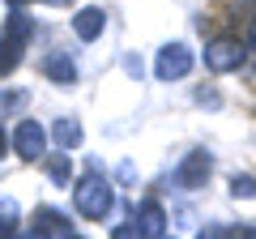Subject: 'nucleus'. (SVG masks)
<instances>
[{"label": "nucleus", "mask_w": 256, "mask_h": 239, "mask_svg": "<svg viewBox=\"0 0 256 239\" xmlns=\"http://www.w3.org/2000/svg\"><path fill=\"white\" fill-rule=\"evenodd\" d=\"M73 205H77V214H82V218L102 222L111 210H116V188H111L107 175L90 171V175H82V180H77V188H73Z\"/></svg>", "instance_id": "f257e3e1"}, {"label": "nucleus", "mask_w": 256, "mask_h": 239, "mask_svg": "<svg viewBox=\"0 0 256 239\" xmlns=\"http://www.w3.org/2000/svg\"><path fill=\"white\" fill-rule=\"evenodd\" d=\"M47 175H52L56 184H68V175H73V166H68V154L52 158V166H47Z\"/></svg>", "instance_id": "ddd939ff"}, {"label": "nucleus", "mask_w": 256, "mask_h": 239, "mask_svg": "<svg viewBox=\"0 0 256 239\" xmlns=\"http://www.w3.org/2000/svg\"><path fill=\"white\" fill-rule=\"evenodd\" d=\"M13 150H18V158H26V162H38V158L47 154V128L38 120H22L18 132H13Z\"/></svg>", "instance_id": "39448f33"}, {"label": "nucleus", "mask_w": 256, "mask_h": 239, "mask_svg": "<svg viewBox=\"0 0 256 239\" xmlns=\"http://www.w3.org/2000/svg\"><path fill=\"white\" fill-rule=\"evenodd\" d=\"M201 239H239V230H226V226H205Z\"/></svg>", "instance_id": "dca6fc26"}, {"label": "nucleus", "mask_w": 256, "mask_h": 239, "mask_svg": "<svg viewBox=\"0 0 256 239\" xmlns=\"http://www.w3.org/2000/svg\"><path fill=\"white\" fill-rule=\"evenodd\" d=\"M52 137L60 141L64 150H73V146H82V124H77V120H56Z\"/></svg>", "instance_id": "9b49d317"}, {"label": "nucleus", "mask_w": 256, "mask_h": 239, "mask_svg": "<svg viewBox=\"0 0 256 239\" xmlns=\"http://www.w3.org/2000/svg\"><path fill=\"white\" fill-rule=\"evenodd\" d=\"M64 235H68V222H64L56 210H38L34 226H30L26 235H18V239H64Z\"/></svg>", "instance_id": "6e6552de"}, {"label": "nucleus", "mask_w": 256, "mask_h": 239, "mask_svg": "<svg viewBox=\"0 0 256 239\" xmlns=\"http://www.w3.org/2000/svg\"><path fill=\"white\" fill-rule=\"evenodd\" d=\"M0 239H18V205L13 201L0 205Z\"/></svg>", "instance_id": "f8f14e48"}, {"label": "nucleus", "mask_w": 256, "mask_h": 239, "mask_svg": "<svg viewBox=\"0 0 256 239\" xmlns=\"http://www.w3.org/2000/svg\"><path fill=\"white\" fill-rule=\"evenodd\" d=\"M4 146H9V137H4V128H0V154H4Z\"/></svg>", "instance_id": "a211bd4d"}, {"label": "nucleus", "mask_w": 256, "mask_h": 239, "mask_svg": "<svg viewBox=\"0 0 256 239\" xmlns=\"http://www.w3.org/2000/svg\"><path fill=\"white\" fill-rule=\"evenodd\" d=\"M248 60V47L239 34H218L205 43V68L210 73H239Z\"/></svg>", "instance_id": "7ed1b4c3"}, {"label": "nucleus", "mask_w": 256, "mask_h": 239, "mask_svg": "<svg viewBox=\"0 0 256 239\" xmlns=\"http://www.w3.org/2000/svg\"><path fill=\"white\" fill-rule=\"evenodd\" d=\"M64 239H82V235H64Z\"/></svg>", "instance_id": "aec40b11"}, {"label": "nucleus", "mask_w": 256, "mask_h": 239, "mask_svg": "<svg viewBox=\"0 0 256 239\" xmlns=\"http://www.w3.org/2000/svg\"><path fill=\"white\" fill-rule=\"evenodd\" d=\"M102 30H107V13H102V9H94V4L77 9V18H73V34L82 38V43H94Z\"/></svg>", "instance_id": "0eeeda50"}, {"label": "nucleus", "mask_w": 256, "mask_h": 239, "mask_svg": "<svg viewBox=\"0 0 256 239\" xmlns=\"http://www.w3.org/2000/svg\"><path fill=\"white\" fill-rule=\"evenodd\" d=\"M9 4H13V9H22V4H26V0H9Z\"/></svg>", "instance_id": "6ab92c4d"}, {"label": "nucleus", "mask_w": 256, "mask_h": 239, "mask_svg": "<svg viewBox=\"0 0 256 239\" xmlns=\"http://www.w3.org/2000/svg\"><path fill=\"white\" fill-rule=\"evenodd\" d=\"M210 171H214V158L205 154V150H192L188 162L180 166V188H201L205 180H210Z\"/></svg>", "instance_id": "423d86ee"}, {"label": "nucleus", "mask_w": 256, "mask_h": 239, "mask_svg": "<svg viewBox=\"0 0 256 239\" xmlns=\"http://www.w3.org/2000/svg\"><path fill=\"white\" fill-rule=\"evenodd\" d=\"M230 196H256V180L252 175H235L230 180Z\"/></svg>", "instance_id": "4468645a"}, {"label": "nucleus", "mask_w": 256, "mask_h": 239, "mask_svg": "<svg viewBox=\"0 0 256 239\" xmlns=\"http://www.w3.org/2000/svg\"><path fill=\"white\" fill-rule=\"evenodd\" d=\"M244 47L256 52V13H252V22H248V30H244Z\"/></svg>", "instance_id": "f3484780"}, {"label": "nucleus", "mask_w": 256, "mask_h": 239, "mask_svg": "<svg viewBox=\"0 0 256 239\" xmlns=\"http://www.w3.org/2000/svg\"><path fill=\"white\" fill-rule=\"evenodd\" d=\"M30 38H34V22L13 9V18L4 22V34H0V77H9L22 64V52H26Z\"/></svg>", "instance_id": "f03ea898"}, {"label": "nucleus", "mask_w": 256, "mask_h": 239, "mask_svg": "<svg viewBox=\"0 0 256 239\" xmlns=\"http://www.w3.org/2000/svg\"><path fill=\"white\" fill-rule=\"evenodd\" d=\"M132 222H137V226L146 230L150 239H162V226H166V210H162L158 201H146V205L137 210V218H132Z\"/></svg>", "instance_id": "1a4fd4ad"}, {"label": "nucleus", "mask_w": 256, "mask_h": 239, "mask_svg": "<svg viewBox=\"0 0 256 239\" xmlns=\"http://www.w3.org/2000/svg\"><path fill=\"white\" fill-rule=\"evenodd\" d=\"M192 73V52L184 43H166L154 60V77L158 82H180V77Z\"/></svg>", "instance_id": "20e7f679"}, {"label": "nucleus", "mask_w": 256, "mask_h": 239, "mask_svg": "<svg viewBox=\"0 0 256 239\" xmlns=\"http://www.w3.org/2000/svg\"><path fill=\"white\" fill-rule=\"evenodd\" d=\"M111 239H150V235L137 226V222H124V226H116V230H111Z\"/></svg>", "instance_id": "2eb2a0df"}, {"label": "nucleus", "mask_w": 256, "mask_h": 239, "mask_svg": "<svg viewBox=\"0 0 256 239\" xmlns=\"http://www.w3.org/2000/svg\"><path fill=\"white\" fill-rule=\"evenodd\" d=\"M43 73L52 77V82H60V86H73L77 82V64L68 60V56H47V60H43Z\"/></svg>", "instance_id": "9d476101"}]
</instances>
